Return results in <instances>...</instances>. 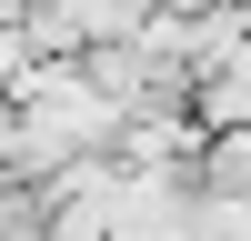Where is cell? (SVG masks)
Wrapping results in <instances>:
<instances>
[{
  "label": "cell",
  "instance_id": "obj_1",
  "mask_svg": "<svg viewBox=\"0 0 251 241\" xmlns=\"http://www.w3.org/2000/svg\"><path fill=\"white\" fill-rule=\"evenodd\" d=\"M191 181L201 191H251V120H211V131H201Z\"/></svg>",
  "mask_w": 251,
  "mask_h": 241
},
{
  "label": "cell",
  "instance_id": "obj_2",
  "mask_svg": "<svg viewBox=\"0 0 251 241\" xmlns=\"http://www.w3.org/2000/svg\"><path fill=\"white\" fill-rule=\"evenodd\" d=\"M40 231H50V191L20 181V171H0V241H40Z\"/></svg>",
  "mask_w": 251,
  "mask_h": 241
}]
</instances>
